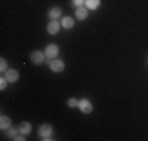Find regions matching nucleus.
Listing matches in <instances>:
<instances>
[{"instance_id": "obj_1", "label": "nucleus", "mask_w": 148, "mask_h": 141, "mask_svg": "<svg viewBox=\"0 0 148 141\" xmlns=\"http://www.w3.org/2000/svg\"><path fill=\"white\" fill-rule=\"evenodd\" d=\"M38 135H40V138L43 141L54 140L52 138V135H54V127H52L51 124H41L40 129H38Z\"/></svg>"}, {"instance_id": "obj_2", "label": "nucleus", "mask_w": 148, "mask_h": 141, "mask_svg": "<svg viewBox=\"0 0 148 141\" xmlns=\"http://www.w3.org/2000/svg\"><path fill=\"white\" fill-rule=\"evenodd\" d=\"M44 54H46V58L47 60H54V58H57L58 54H60V47L57 44H47L46 45V49H44Z\"/></svg>"}, {"instance_id": "obj_3", "label": "nucleus", "mask_w": 148, "mask_h": 141, "mask_svg": "<svg viewBox=\"0 0 148 141\" xmlns=\"http://www.w3.org/2000/svg\"><path fill=\"white\" fill-rule=\"evenodd\" d=\"M44 60H46V54H44V52H41V50H33L30 54V61L33 63V64H36V66L43 64Z\"/></svg>"}, {"instance_id": "obj_4", "label": "nucleus", "mask_w": 148, "mask_h": 141, "mask_svg": "<svg viewBox=\"0 0 148 141\" xmlns=\"http://www.w3.org/2000/svg\"><path fill=\"white\" fill-rule=\"evenodd\" d=\"M65 61L63 60H57V58H54V60H51L49 61V69L52 70V72H63L65 70Z\"/></svg>"}, {"instance_id": "obj_5", "label": "nucleus", "mask_w": 148, "mask_h": 141, "mask_svg": "<svg viewBox=\"0 0 148 141\" xmlns=\"http://www.w3.org/2000/svg\"><path fill=\"white\" fill-rule=\"evenodd\" d=\"M77 108H79L84 115H90V113L93 111V104H91L88 99H80V100H79V107H77Z\"/></svg>"}, {"instance_id": "obj_6", "label": "nucleus", "mask_w": 148, "mask_h": 141, "mask_svg": "<svg viewBox=\"0 0 148 141\" xmlns=\"http://www.w3.org/2000/svg\"><path fill=\"white\" fill-rule=\"evenodd\" d=\"M2 75L5 77L10 83H16L17 80H19V70L17 69H8L5 74H2Z\"/></svg>"}, {"instance_id": "obj_7", "label": "nucleus", "mask_w": 148, "mask_h": 141, "mask_svg": "<svg viewBox=\"0 0 148 141\" xmlns=\"http://www.w3.org/2000/svg\"><path fill=\"white\" fill-rule=\"evenodd\" d=\"M60 27H62V24H60L58 20H49L46 30H47L49 35H52V36H54V35H57L58 31H60Z\"/></svg>"}, {"instance_id": "obj_8", "label": "nucleus", "mask_w": 148, "mask_h": 141, "mask_svg": "<svg viewBox=\"0 0 148 141\" xmlns=\"http://www.w3.org/2000/svg\"><path fill=\"white\" fill-rule=\"evenodd\" d=\"M88 11H90V9L87 8L85 5L77 6V8H76V19L77 20H85L87 17H88Z\"/></svg>"}, {"instance_id": "obj_9", "label": "nucleus", "mask_w": 148, "mask_h": 141, "mask_svg": "<svg viewBox=\"0 0 148 141\" xmlns=\"http://www.w3.org/2000/svg\"><path fill=\"white\" fill-rule=\"evenodd\" d=\"M62 8H60V6H52L51 9H49L47 11V17L51 20H58L60 17H62Z\"/></svg>"}, {"instance_id": "obj_10", "label": "nucleus", "mask_w": 148, "mask_h": 141, "mask_svg": "<svg viewBox=\"0 0 148 141\" xmlns=\"http://www.w3.org/2000/svg\"><path fill=\"white\" fill-rule=\"evenodd\" d=\"M60 24H62V28H65V30H71V28L76 25L74 19H73V17H69V16H63L62 20H60Z\"/></svg>"}, {"instance_id": "obj_11", "label": "nucleus", "mask_w": 148, "mask_h": 141, "mask_svg": "<svg viewBox=\"0 0 148 141\" xmlns=\"http://www.w3.org/2000/svg\"><path fill=\"white\" fill-rule=\"evenodd\" d=\"M11 127V118L6 115H2L0 116V129L3 130V132H6V130Z\"/></svg>"}, {"instance_id": "obj_12", "label": "nucleus", "mask_w": 148, "mask_h": 141, "mask_svg": "<svg viewBox=\"0 0 148 141\" xmlns=\"http://www.w3.org/2000/svg\"><path fill=\"white\" fill-rule=\"evenodd\" d=\"M19 133H22V135H30L32 133V124L29 121H22L19 124Z\"/></svg>"}, {"instance_id": "obj_13", "label": "nucleus", "mask_w": 148, "mask_h": 141, "mask_svg": "<svg viewBox=\"0 0 148 141\" xmlns=\"http://www.w3.org/2000/svg\"><path fill=\"white\" fill-rule=\"evenodd\" d=\"M99 5H101V0H85V6L90 9H98L99 8Z\"/></svg>"}, {"instance_id": "obj_14", "label": "nucleus", "mask_w": 148, "mask_h": 141, "mask_svg": "<svg viewBox=\"0 0 148 141\" xmlns=\"http://www.w3.org/2000/svg\"><path fill=\"white\" fill-rule=\"evenodd\" d=\"M17 133H19V127L16 129V127H13V125H11L8 130H6V135H8V138H11V140L14 138V136L17 135Z\"/></svg>"}, {"instance_id": "obj_15", "label": "nucleus", "mask_w": 148, "mask_h": 141, "mask_svg": "<svg viewBox=\"0 0 148 141\" xmlns=\"http://www.w3.org/2000/svg\"><path fill=\"white\" fill-rule=\"evenodd\" d=\"M8 69H10L8 68V61H6V60L2 56V58H0V74H5Z\"/></svg>"}, {"instance_id": "obj_16", "label": "nucleus", "mask_w": 148, "mask_h": 141, "mask_svg": "<svg viewBox=\"0 0 148 141\" xmlns=\"http://www.w3.org/2000/svg\"><path fill=\"white\" fill-rule=\"evenodd\" d=\"M66 105H68L69 108H77L79 107V100H77L76 97H69L68 100H66Z\"/></svg>"}, {"instance_id": "obj_17", "label": "nucleus", "mask_w": 148, "mask_h": 141, "mask_svg": "<svg viewBox=\"0 0 148 141\" xmlns=\"http://www.w3.org/2000/svg\"><path fill=\"white\" fill-rule=\"evenodd\" d=\"M8 83H10V82H8V80H6L5 77L2 75V79H0V89L3 91V89H5V88H6V85H8Z\"/></svg>"}, {"instance_id": "obj_18", "label": "nucleus", "mask_w": 148, "mask_h": 141, "mask_svg": "<svg viewBox=\"0 0 148 141\" xmlns=\"http://www.w3.org/2000/svg\"><path fill=\"white\" fill-rule=\"evenodd\" d=\"M71 5H74L77 8V6H82V5H85V0H73L71 2Z\"/></svg>"}]
</instances>
